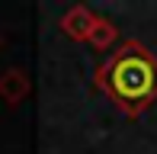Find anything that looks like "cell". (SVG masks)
I'll return each mask as SVG.
<instances>
[{"label": "cell", "mask_w": 157, "mask_h": 154, "mask_svg": "<svg viewBox=\"0 0 157 154\" xmlns=\"http://www.w3.org/2000/svg\"><path fill=\"white\" fill-rule=\"evenodd\" d=\"M96 87L125 116H141L157 100V55L135 39L122 42L99 64Z\"/></svg>", "instance_id": "cell-1"}, {"label": "cell", "mask_w": 157, "mask_h": 154, "mask_svg": "<svg viewBox=\"0 0 157 154\" xmlns=\"http://www.w3.org/2000/svg\"><path fill=\"white\" fill-rule=\"evenodd\" d=\"M96 23H99V16H93V13H90L87 6H74V10H67V13H64V19H61V29L67 32L71 39H80V42H87Z\"/></svg>", "instance_id": "cell-2"}, {"label": "cell", "mask_w": 157, "mask_h": 154, "mask_svg": "<svg viewBox=\"0 0 157 154\" xmlns=\"http://www.w3.org/2000/svg\"><path fill=\"white\" fill-rule=\"evenodd\" d=\"M26 93H29V83H26V77L19 71H10L3 80H0V96H3L6 103H19Z\"/></svg>", "instance_id": "cell-3"}, {"label": "cell", "mask_w": 157, "mask_h": 154, "mask_svg": "<svg viewBox=\"0 0 157 154\" xmlns=\"http://www.w3.org/2000/svg\"><path fill=\"white\" fill-rule=\"evenodd\" d=\"M112 39H116V26L109 23V19H99V23L93 26V32H90V45H96V48H106V45H112Z\"/></svg>", "instance_id": "cell-4"}]
</instances>
